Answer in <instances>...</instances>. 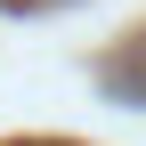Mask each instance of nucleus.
Segmentation results:
<instances>
[]
</instances>
